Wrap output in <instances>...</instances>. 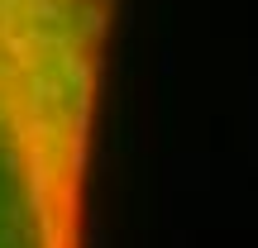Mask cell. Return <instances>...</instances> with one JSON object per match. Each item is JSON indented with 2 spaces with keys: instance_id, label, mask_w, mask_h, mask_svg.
Here are the masks:
<instances>
[{
  "instance_id": "1",
  "label": "cell",
  "mask_w": 258,
  "mask_h": 248,
  "mask_svg": "<svg viewBox=\"0 0 258 248\" xmlns=\"http://www.w3.org/2000/svg\"><path fill=\"white\" fill-rule=\"evenodd\" d=\"M120 0H0V248H86Z\"/></svg>"
}]
</instances>
